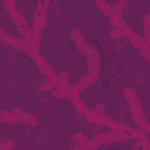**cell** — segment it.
<instances>
[{"label":"cell","mask_w":150,"mask_h":150,"mask_svg":"<svg viewBox=\"0 0 150 150\" xmlns=\"http://www.w3.org/2000/svg\"><path fill=\"white\" fill-rule=\"evenodd\" d=\"M128 1H129V0H118V4H117V5H118L120 7H122V8H123V7H125V6H127Z\"/></svg>","instance_id":"obj_6"},{"label":"cell","mask_w":150,"mask_h":150,"mask_svg":"<svg viewBox=\"0 0 150 150\" xmlns=\"http://www.w3.org/2000/svg\"><path fill=\"white\" fill-rule=\"evenodd\" d=\"M124 94H125V97L128 98V101L130 102V105L134 108V107H139L138 104V100L135 95V91L132 89H130L129 87H125L124 88Z\"/></svg>","instance_id":"obj_1"},{"label":"cell","mask_w":150,"mask_h":150,"mask_svg":"<svg viewBox=\"0 0 150 150\" xmlns=\"http://www.w3.org/2000/svg\"><path fill=\"white\" fill-rule=\"evenodd\" d=\"M52 86H53V83H52L50 81L42 82V83L40 84V89H41V90H49V89L52 88Z\"/></svg>","instance_id":"obj_5"},{"label":"cell","mask_w":150,"mask_h":150,"mask_svg":"<svg viewBox=\"0 0 150 150\" xmlns=\"http://www.w3.org/2000/svg\"><path fill=\"white\" fill-rule=\"evenodd\" d=\"M71 36H73V40L75 41L76 46L83 52V49H84L83 47H86V46H84V39L82 38L81 33L77 29H74V30H71Z\"/></svg>","instance_id":"obj_2"},{"label":"cell","mask_w":150,"mask_h":150,"mask_svg":"<svg viewBox=\"0 0 150 150\" xmlns=\"http://www.w3.org/2000/svg\"><path fill=\"white\" fill-rule=\"evenodd\" d=\"M109 34H110V36H111L112 39H120V38L123 35L120 29H112V30H110Z\"/></svg>","instance_id":"obj_4"},{"label":"cell","mask_w":150,"mask_h":150,"mask_svg":"<svg viewBox=\"0 0 150 150\" xmlns=\"http://www.w3.org/2000/svg\"><path fill=\"white\" fill-rule=\"evenodd\" d=\"M132 117L135 121H141L142 117H143V114H142V110L139 107H134L132 108Z\"/></svg>","instance_id":"obj_3"}]
</instances>
